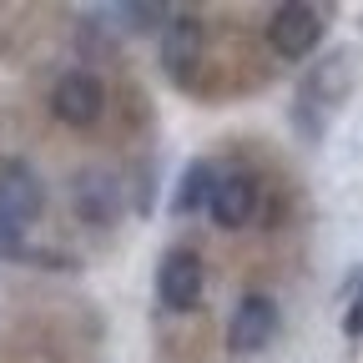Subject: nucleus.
Here are the masks:
<instances>
[{"mask_svg":"<svg viewBox=\"0 0 363 363\" xmlns=\"http://www.w3.org/2000/svg\"><path fill=\"white\" fill-rule=\"evenodd\" d=\"M363 86V45H333L328 56H318L298 86V101H293V126L303 142H323L328 116Z\"/></svg>","mask_w":363,"mask_h":363,"instance_id":"f257e3e1","label":"nucleus"},{"mask_svg":"<svg viewBox=\"0 0 363 363\" xmlns=\"http://www.w3.org/2000/svg\"><path fill=\"white\" fill-rule=\"evenodd\" d=\"M333 6H303V0H283L278 11L267 16V45L283 61H308L318 51V40L328 30Z\"/></svg>","mask_w":363,"mask_h":363,"instance_id":"f03ea898","label":"nucleus"},{"mask_svg":"<svg viewBox=\"0 0 363 363\" xmlns=\"http://www.w3.org/2000/svg\"><path fill=\"white\" fill-rule=\"evenodd\" d=\"M71 212L86 222V227H116L121 212H126V187H121V177L111 167H81L71 177Z\"/></svg>","mask_w":363,"mask_h":363,"instance_id":"7ed1b4c3","label":"nucleus"},{"mask_svg":"<svg viewBox=\"0 0 363 363\" xmlns=\"http://www.w3.org/2000/svg\"><path fill=\"white\" fill-rule=\"evenodd\" d=\"M207 293V272L192 247H167L157 262V298L167 313H197Z\"/></svg>","mask_w":363,"mask_h":363,"instance_id":"20e7f679","label":"nucleus"},{"mask_svg":"<svg viewBox=\"0 0 363 363\" xmlns=\"http://www.w3.org/2000/svg\"><path fill=\"white\" fill-rule=\"evenodd\" d=\"M0 212L21 227L45 217V182L26 157H0Z\"/></svg>","mask_w":363,"mask_h":363,"instance_id":"39448f33","label":"nucleus"},{"mask_svg":"<svg viewBox=\"0 0 363 363\" xmlns=\"http://www.w3.org/2000/svg\"><path fill=\"white\" fill-rule=\"evenodd\" d=\"M278 338V303L267 293H242L233 318H227V348L233 353H262Z\"/></svg>","mask_w":363,"mask_h":363,"instance_id":"423d86ee","label":"nucleus"},{"mask_svg":"<svg viewBox=\"0 0 363 363\" xmlns=\"http://www.w3.org/2000/svg\"><path fill=\"white\" fill-rule=\"evenodd\" d=\"M101 106H106V91H101V81L91 76V71H66V76H56V86H51V111L66 121V126H96L101 121Z\"/></svg>","mask_w":363,"mask_h":363,"instance_id":"0eeeda50","label":"nucleus"},{"mask_svg":"<svg viewBox=\"0 0 363 363\" xmlns=\"http://www.w3.org/2000/svg\"><path fill=\"white\" fill-rule=\"evenodd\" d=\"M202 45H207V26H202L197 16L182 11V16L162 30V51H157V61H162V71H167L177 86H187L192 71L202 66Z\"/></svg>","mask_w":363,"mask_h":363,"instance_id":"6e6552de","label":"nucleus"},{"mask_svg":"<svg viewBox=\"0 0 363 363\" xmlns=\"http://www.w3.org/2000/svg\"><path fill=\"white\" fill-rule=\"evenodd\" d=\"M207 212H212V222L222 227V233H238V227H247L252 212H257V177H252V172H227V177L217 182Z\"/></svg>","mask_w":363,"mask_h":363,"instance_id":"1a4fd4ad","label":"nucleus"},{"mask_svg":"<svg viewBox=\"0 0 363 363\" xmlns=\"http://www.w3.org/2000/svg\"><path fill=\"white\" fill-rule=\"evenodd\" d=\"M217 167L207 162V157H192L187 167L177 172V187H172V202H167V212L182 222V217H197L207 202H212V192H217Z\"/></svg>","mask_w":363,"mask_h":363,"instance_id":"9d476101","label":"nucleus"},{"mask_svg":"<svg viewBox=\"0 0 363 363\" xmlns=\"http://www.w3.org/2000/svg\"><path fill=\"white\" fill-rule=\"evenodd\" d=\"M96 21H106V26L126 30V35H162L177 21V11L167 6V0H116V6L96 11Z\"/></svg>","mask_w":363,"mask_h":363,"instance_id":"9b49d317","label":"nucleus"},{"mask_svg":"<svg viewBox=\"0 0 363 363\" xmlns=\"http://www.w3.org/2000/svg\"><path fill=\"white\" fill-rule=\"evenodd\" d=\"M26 247H30V242H26V227L0 212V262H21Z\"/></svg>","mask_w":363,"mask_h":363,"instance_id":"f8f14e48","label":"nucleus"},{"mask_svg":"<svg viewBox=\"0 0 363 363\" xmlns=\"http://www.w3.org/2000/svg\"><path fill=\"white\" fill-rule=\"evenodd\" d=\"M131 207L142 212V217H152V207H157V187H152V162H142V167H136V192H131Z\"/></svg>","mask_w":363,"mask_h":363,"instance_id":"ddd939ff","label":"nucleus"},{"mask_svg":"<svg viewBox=\"0 0 363 363\" xmlns=\"http://www.w3.org/2000/svg\"><path fill=\"white\" fill-rule=\"evenodd\" d=\"M343 338H363V278H358V293L343 308Z\"/></svg>","mask_w":363,"mask_h":363,"instance_id":"4468645a","label":"nucleus"}]
</instances>
